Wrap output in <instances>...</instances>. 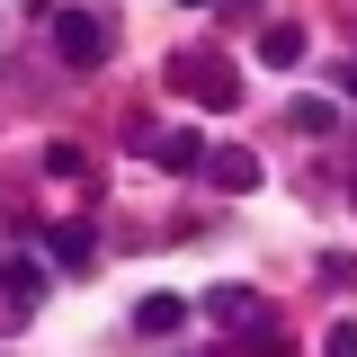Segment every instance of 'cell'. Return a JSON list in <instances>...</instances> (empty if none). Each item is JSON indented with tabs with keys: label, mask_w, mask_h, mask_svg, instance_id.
Returning <instances> with one entry per match:
<instances>
[{
	"label": "cell",
	"mask_w": 357,
	"mask_h": 357,
	"mask_svg": "<svg viewBox=\"0 0 357 357\" xmlns=\"http://www.w3.org/2000/svg\"><path fill=\"white\" fill-rule=\"evenodd\" d=\"M170 81L188 89V98H206V107H232V98H241V72H232L223 54H170Z\"/></svg>",
	"instance_id": "1"
},
{
	"label": "cell",
	"mask_w": 357,
	"mask_h": 357,
	"mask_svg": "<svg viewBox=\"0 0 357 357\" xmlns=\"http://www.w3.org/2000/svg\"><path fill=\"white\" fill-rule=\"evenodd\" d=\"M54 54H63V63H98V54H107V36H98V18H81V9H63V18H54Z\"/></svg>",
	"instance_id": "2"
},
{
	"label": "cell",
	"mask_w": 357,
	"mask_h": 357,
	"mask_svg": "<svg viewBox=\"0 0 357 357\" xmlns=\"http://www.w3.org/2000/svg\"><path fill=\"white\" fill-rule=\"evenodd\" d=\"M206 170H215V188H223V197H241V188H259V152H241V143H223V152L206 161Z\"/></svg>",
	"instance_id": "3"
},
{
	"label": "cell",
	"mask_w": 357,
	"mask_h": 357,
	"mask_svg": "<svg viewBox=\"0 0 357 357\" xmlns=\"http://www.w3.org/2000/svg\"><path fill=\"white\" fill-rule=\"evenodd\" d=\"M45 250H54V268H89V259H98L89 223H54V232H45Z\"/></svg>",
	"instance_id": "4"
},
{
	"label": "cell",
	"mask_w": 357,
	"mask_h": 357,
	"mask_svg": "<svg viewBox=\"0 0 357 357\" xmlns=\"http://www.w3.org/2000/svg\"><path fill=\"white\" fill-rule=\"evenodd\" d=\"M152 152H161V170H206V161H215V152H206V143H197L188 126H170L161 143H152Z\"/></svg>",
	"instance_id": "5"
},
{
	"label": "cell",
	"mask_w": 357,
	"mask_h": 357,
	"mask_svg": "<svg viewBox=\"0 0 357 357\" xmlns=\"http://www.w3.org/2000/svg\"><path fill=\"white\" fill-rule=\"evenodd\" d=\"M259 63L295 72V63H304V27H268V36H259Z\"/></svg>",
	"instance_id": "6"
},
{
	"label": "cell",
	"mask_w": 357,
	"mask_h": 357,
	"mask_svg": "<svg viewBox=\"0 0 357 357\" xmlns=\"http://www.w3.org/2000/svg\"><path fill=\"white\" fill-rule=\"evenodd\" d=\"M178 321H188L178 295H143V304H134V331H178Z\"/></svg>",
	"instance_id": "7"
},
{
	"label": "cell",
	"mask_w": 357,
	"mask_h": 357,
	"mask_svg": "<svg viewBox=\"0 0 357 357\" xmlns=\"http://www.w3.org/2000/svg\"><path fill=\"white\" fill-rule=\"evenodd\" d=\"M286 126H295V134H331V126H340V107H331V98H295Z\"/></svg>",
	"instance_id": "8"
},
{
	"label": "cell",
	"mask_w": 357,
	"mask_h": 357,
	"mask_svg": "<svg viewBox=\"0 0 357 357\" xmlns=\"http://www.w3.org/2000/svg\"><path fill=\"white\" fill-rule=\"evenodd\" d=\"M206 312H215V321H259V304H250L241 286H215V295H206Z\"/></svg>",
	"instance_id": "9"
},
{
	"label": "cell",
	"mask_w": 357,
	"mask_h": 357,
	"mask_svg": "<svg viewBox=\"0 0 357 357\" xmlns=\"http://www.w3.org/2000/svg\"><path fill=\"white\" fill-rule=\"evenodd\" d=\"M45 170H54V178H81L89 161H81V143H54V152H45Z\"/></svg>",
	"instance_id": "10"
},
{
	"label": "cell",
	"mask_w": 357,
	"mask_h": 357,
	"mask_svg": "<svg viewBox=\"0 0 357 357\" xmlns=\"http://www.w3.org/2000/svg\"><path fill=\"white\" fill-rule=\"evenodd\" d=\"M321 357H357V321H331V340H321Z\"/></svg>",
	"instance_id": "11"
},
{
	"label": "cell",
	"mask_w": 357,
	"mask_h": 357,
	"mask_svg": "<svg viewBox=\"0 0 357 357\" xmlns=\"http://www.w3.org/2000/svg\"><path fill=\"white\" fill-rule=\"evenodd\" d=\"M241 349H250V357H286V340H277V331H268V321H259V331H250Z\"/></svg>",
	"instance_id": "12"
},
{
	"label": "cell",
	"mask_w": 357,
	"mask_h": 357,
	"mask_svg": "<svg viewBox=\"0 0 357 357\" xmlns=\"http://www.w3.org/2000/svg\"><path fill=\"white\" fill-rule=\"evenodd\" d=\"M349 89H357V63H349Z\"/></svg>",
	"instance_id": "13"
},
{
	"label": "cell",
	"mask_w": 357,
	"mask_h": 357,
	"mask_svg": "<svg viewBox=\"0 0 357 357\" xmlns=\"http://www.w3.org/2000/svg\"><path fill=\"white\" fill-rule=\"evenodd\" d=\"M188 9H206V0H188Z\"/></svg>",
	"instance_id": "14"
}]
</instances>
